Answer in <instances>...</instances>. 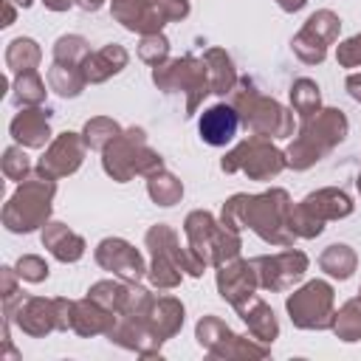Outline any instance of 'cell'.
Returning a JSON list of instances; mask_svg holds the SVG:
<instances>
[{
  "instance_id": "43",
  "label": "cell",
  "mask_w": 361,
  "mask_h": 361,
  "mask_svg": "<svg viewBox=\"0 0 361 361\" xmlns=\"http://www.w3.org/2000/svg\"><path fill=\"white\" fill-rule=\"evenodd\" d=\"M17 279H20V276H17V271H14L11 265H3V268H0V293H3V316H6V319H11V313L17 310V305L25 299Z\"/></svg>"
},
{
  "instance_id": "14",
  "label": "cell",
  "mask_w": 361,
  "mask_h": 361,
  "mask_svg": "<svg viewBox=\"0 0 361 361\" xmlns=\"http://www.w3.org/2000/svg\"><path fill=\"white\" fill-rule=\"evenodd\" d=\"M93 259H96L99 268L110 271L113 276H118V279H124V282H141V279L147 276V268H149V265L144 262L141 251H138L133 243L121 240V237H104V240L96 245Z\"/></svg>"
},
{
  "instance_id": "35",
  "label": "cell",
  "mask_w": 361,
  "mask_h": 361,
  "mask_svg": "<svg viewBox=\"0 0 361 361\" xmlns=\"http://www.w3.org/2000/svg\"><path fill=\"white\" fill-rule=\"evenodd\" d=\"M330 330H333L341 341H347V344L361 341V299H358V296H355V299H347L338 310H333Z\"/></svg>"
},
{
  "instance_id": "21",
  "label": "cell",
  "mask_w": 361,
  "mask_h": 361,
  "mask_svg": "<svg viewBox=\"0 0 361 361\" xmlns=\"http://www.w3.org/2000/svg\"><path fill=\"white\" fill-rule=\"evenodd\" d=\"M234 310H237V316L243 319V324L248 327V336H254L257 341H262V344H274V341L279 338V322H276V313H274V307H271L262 296L251 293L248 299L237 302Z\"/></svg>"
},
{
  "instance_id": "17",
  "label": "cell",
  "mask_w": 361,
  "mask_h": 361,
  "mask_svg": "<svg viewBox=\"0 0 361 361\" xmlns=\"http://www.w3.org/2000/svg\"><path fill=\"white\" fill-rule=\"evenodd\" d=\"M110 14L133 34H158L166 25L158 0H110Z\"/></svg>"
},
{
  "instance_id": "9",
  "label": "cell",
  "mask_w": 361,
  "mask_h": 361,
  "mask_svg": "<svg viewBox=\"0 0 361 361\" xmlns=\"http://www.w3.org/2000/svg\"><path fill=\"white\" fill-rule=\"evenodd\" d=\"M195 338L197 344L212 355V358H226V361H251V358H268L271 344L257 341L254 336H240L234 333L220 316H200L195 324Z\"/></svg>"
},
{
  "instance_id": "26",
  "label": "cell",
  "mask_w": 361,
  "mask_h": 361,
  "mask_svg": "<svg viewBox=\"0 0 361 361\" xmlns=\"http://www.w3.org/2000/svg\"><path fill=\"white\" fill-rule=\"evenodd\" d=\"M299 203H302L313 217H319V220H324V223H327V220H344V217H350L353 209H355L353 197H350L344 189H336V186L316 189V192L305 195Z\"/></svg>"
},
{
  "instance_id": "51",
  "label": "cell",
  "mask_w": 361,
  "mask_h": 361,
  "mask_svg": "<svg viewBox=\"0 0 361 361\" xmlns=\"http://www.w3.org/2000/svg\"><path fill=\"white\" fill-rule=\"evenodd\" d=\"M104 3H107V0H76V6H79L82 11H99Z\"/></svg>"
},
{
  "instance_id": "46",
  "label": "cell",
  "mask_w": 361,
  "mask_h": 361,
  "mask_svg": "<svg viewBox=\"0 0 361 361\" xmlns=\"http://www.w3.org/2000/svg\"><path fill=\"white\" fill-rule=\"evenodd\" d=\"M56 299V319H59V330H71V316H73V299L65 296H54Z\"/></svg>"
},
{
  "instance_id": "4",
  "label": "cell",
  "mask_w": 361,
  "mask_h": 361,
  "mask_svg": "<svg viewBox=\"0 0 361 361\" xmlns=\"http://www.w3.org/2000/svg\"><path fill=\"white\" fill-rule=\"evenodd\" d=\"M54 195H56V180L48 178V175H39L34 169L11 192V197L6 200V206L0 212L6 231H11V234H31V231L42 228L51 220Z\"/></svg>"
},
{
  "instance_id": "11",
  "label": "cell",
  "mask_w": 361,
  "mask_h": 361,
  "mask_svg": "<svg viewBox=\"0 0 361 361\" xmlns=\"http://www.w3.org/2000/svg\"><path fill=\"white\" fill-rule=\"evenodd\" d=\"M338 34H341V17L336 11H330V8H319L293 34L290 51L305 65H322L327 59L330 45L338 39Z\"/></svg>"
},
{
  "instance_id": "24",
  "label": "cell",
  "mask_w": 361,
  "mask_h": 361,
  "mask_svg": "<svg viewBox=\"0 0 361 361\" xmlns=\"http://www.w3.org/2000/svg\"><path fill=\"white\" fill-rule=\"evenodd\" d=\"M130 62V54L124 45L118 42H107L99 51H90L87 59L82 62V73L87 79V85H102L107 79H113L116 73H121Z\"/></svg>"
},
{
  "instance_id": "32",
  "label": "cell",
  "mask_w": 361,
  "mask_h": 361,
  "mask_svg": "<svg viewBox=\"0 0 361 361\" xmlns=\"http://www.w3.org/2000/svg\"><path fill=\"white\" fill-rule=\"evenodd\" d=\"M42 62V48L37 39L31 37H14L6 45V68L11 73H23V71H37Z\"/></svg>"
},
{
  "instance_id": "10",
  "label": "cell",
  "mask_w": 361,
  "mask_h": 361,
  "mask_svg": "<svg viewBox=\"0 0 361 361\" xmlns=\"http://www.w3.org/2000/svg\"><path fill=\"white\" fill-rule=\"evenodd\" d=\"M285 310L299 330H330L336 310V290L324 279H310L285 299Z\"/></svg>"
},
{
  "instance_id": "54",
  "label": "cell",
  "mask_w": 361,
  "mask_h": 361,
  "mask_svg": "<svg viewBox=\"0 0 361 361\" xmlns=\"http://www.w3.org/2000/svg\"><path fill=\"white\" fill-rule=\"evenodd\" d=\"M358 299H361V288H358Z\"/></svg>"
},
{
  "instance_id": "3",
  "label": "cell",
  "mask_w": 361,
  "mask_h": 361,
  "mask_svg": "<svg viewBox=\"0 0 361 361\" xmlns=\"http://www.w3.org/2000/svg\"><path fill=\"white\" fill-rule=\"evenodd\" d=\"M350 133V121L338 107H322L319 113L302 118L299 133L285 147V161L290 169L305 172L322 158H327Z\"/></svg>"
},
{
  "instance_id": "8",
  "label": "cell",
  "mask_w": 361,
  "mask_h": 361,
  "mask_svg": "<svg viewBox=\"0 0 361 361\" xmlns=\"http://www.w3.org/2000/svg\"><path fill=\"white\" fill-rule=\"evenodd\" d=\"M220 169L228 175L243 172L251 180H271L282 169H288V161H285V149H279L271 138L248 135L220 158Z\"/></svg>"
},
{
  "instance_id": "1",
  "label": "cell",
  "mask_w": 361,
  "mask_h": 361,
  "mask_svg": "<svg viewBox=\"0 0 361 361\" xmlns=\"http://www.w3.org/2000/svg\"><path fill=\"white\" fill-rule=\"evenodd\" d=\"M288 212H290V195L279 186H271L259 195L237 192L231 195L220 209V223L231 231L251 228L262 243L288 248L293 245V231L288 228Z\"/></svg>"
},
{
  "instance_id": "20",
  "label": "cell",
  "mask_w": 361,
  "mask_h": 361,
  "mask_svg": "<svg viewBox=\"0 0 361 361\" xmlns=\"http://www.w3.org/2000/svg\"><path fill=\"white\" fill-rule=\"evenodd\" d=\"M11 322L31 338H42L54 330H59V319H56V299H45V296H28L17 305V310L11 313Z\"/></svg>"
},
{
  "instance_id": "7",
  "label": "cell",
  "mask_w": 361,
  "mask_h": 361,
  "mask_svg": "<svg viewBox=\"0 0 361 361\" xmlns=\"http://www.w3.org/2000/svg\"><path fill=\"white\" fill-rule=\"evenodd\" d=\"M152 82L164 93H186V113H183L186 118H192L197 113V107L203 104V99L212 93L206 62H203V56L197 59L192 54L166 59L158 68H152Z\"/></svg>"
},
{
  "instance_id": "41",
  "label": "cell",
  "mask_w": 361,
  "mask_h": 361,
  "mask_svg": "<svg viewBox=\"0 0 361 361\" xmlns=\"http://www.w3.org/2000/svg\"><path fill=\"white\" fill-rule=\"evenodd\" d=\"M138 59L147 62L149 68H158L161 62L169 59V39L164 37V31L141 34V39H138Z\"/></svg>"
},
{
  "instance_id": "16",
  "label": "cell",
  "mask_w": 361,
  "mask_h": 361,
  "mask_svg": "<svg viewBox=\"0 0 361 361\" xmlns=\"http://www.w3.org/2000/svg\"><path fill=\"white\" fill-rule=\"evenodd\" d=\"M214 282H217V293L234 307L237 302L248 299L251 293H257L259 288V276L251 265V259H228L223 265H217V274H214Z\"/></svg>"
},
{
  "instance_id": "23",
  "label": "cell",
  "mask_w": 361,
  "mask_h": 361,
  "mask_svg": "<svg viewBox=\"0 0 361 361\" xmlns=\"http://www.w3.org/2000/svg\"><path fill=\"white\" fill-rule=\"evenodd\" d=\"M39 240H42V248H48V254H51L56 262H65V265L79 262V259L85 257V248H87L85 237L76 234L73 228H68V226L59 223V220H48V223L42 226Z\"/></svg>"
},
{
  "instance_id": "42",
  "label": "cell",
  "mask_w": 361,
  "mask_h": 361,
  "mask_svg": "<svg viewBox=\"0 0 361 361\" xmlns=\"http://www.w3.org/2000/svg\"><path fill=\"white\" fill-rule=\"evenodd\" d=\"M31 172H34V166H31V158L25 155V147L11 144V147L3 149V175H6L8 180L23 183Z\"/></svg>"
},
{
  "instance_id": "5",
  "label": "cell",
  "mask_w": 361,
  "mask_h": 361,
  "mask_svg": "<svg viewBox=\"0 0 361 361\" xmlns=\"http://www.w3.org/2000/svg\"><path fill=\"white\" fill-rule=\"evenodd\" d=\"M102 169L113 180L127 183L135 175L147 178V175L164 169V158L158 149L149 147L147 133L141 127H127L102 149Z\"/></svg>"
},
{
  "instance_id": "33",
  "label": "cell",
  "mask_w": 361,
  "mask_h": 361,
  "mask_svg": "<svg viewBox=\"0 0 361 361\" xmlns=\"http://www.w3.org/2000/svg\"><path fill=\"white\" fill-rule=\"evenodd\" d=\"M147 195L152 203L169 209L175 203H180L183 197V180L178 175H172L169 169H158L152 175H147Z\"/></svg>"
},
{
  "instance_id": "12",
  "label": "cell",
  "mask_w": 361,
  "mask_h": 361,
  "mask_svg": "<svg viewBox=\"0 0 361 361\" xmlns=\"http://www.w3.org/2000/svg\"><path fill=\"white\" fill-rule=\"evenodd\" d=\"M257 276H259V288L271 290V293H285L290 290L305 274H307V254L288 245L285 251L279 254H262V257H254L251 259Z\"/></svg>"
},
{
  "instance_id": "38",
  "label": "cell",
  "mask_w": 361,
  "mask_h": 361,
  "mask_svg": "<svg viewBox=\"0 0 361 361\" xmlns=\"http://www.w3.org/2000/svg\"><path fill=\"white\" fill-rule=\"evenodd\" d=\"M87 54H90V42L82 34H62L51 48L54 62H62V65H82Z\"/></svg>"
},
{
  "instance_id": "18",
  "label": "cell",
  "mask_w": 361,
  "mask_h": 361,
  "mask_svg": "<svg viewBox=\"0 0 361 361\" xmlns=\"http://www.w3.org/2000/svg\"><path fill=\"white\" fill-rule=\"evenodd\" d=\"M107 338L124 350H133L141 358H155L161 355V338L149 330V324L144 319H133V316H116V324L110 327Z\"/></svg>"
},
{
  "instance_id": "13",
  "label": "cell",
  "mask_w": 361,
  "mask_h": 361,
  "mask_svg": "<svg viewBox=\"0 0 361 361\" xmlns=\"http://www.w3.org/2000/svg\"><path fill=\"white\" fill-rule=\"evenodd\" d=\"M85 152H87V144H85L82 133L65 130V133H59V135L51 138V144L45 147V152L39 155V161H37L34 169L39 175H48V178L59 180V178L73 175L82 166Z\"/></svg>"
},
{
  "instance_id": "31",
  "label": "cell",
  "mask_w": 361,
  "mask_h": 361,
  "mask_svg": "<svg viewBox=\"0 0 361 361\" xmlns=\"http://www.w3.org/2000/svg\"><path fill=\"white\" fill-rule=\"evenodd\" d=\"M48 90H45V82L39 76V71H23V73H14V82H11V102L14 107H42Z\"/></svg>"
},
{
  "instance_id": "2",
  "label": "cell",
  "mask_w": 361,
  "mask_h": 361,
  "mask_svg": "<svg viewBox=\"0 0 361 361\" xmlns=\"http://www.w3.org/2000/svg\"><path fill=\"white\" fill-rule=\"evenodd\" d=\"M228 104L240 116V127H245L248 135L285 141L293 135V110L279 104L274 96L259 93L257 82L248 76H240L234 90L228 93Z\"/></svg>"
},
{
  "instance_id": "39",
  "label": "cell",
  "mask_w": 361,
  "mask_h": 361,
  "mask_svg": "<svg viewBox=\"0 0 361 361\" xmlns=\"http://www.w3.org/2000/svg\"><path fill=\"white\" fill-rule=\"evenodd\" d=\"M288 228L293 231L296 240H313L324 231V220L313 217L302 203H290V212H288Z\"/></svg>"
},
{
  "instance_id": "44",
  "label": "cell",
  "mask_w": 361,
  "mask_h": 361,
  "mask_svg": "<svg viewBox=\"0 0 361 361\" xmlns=\"http://www.w3.org/2000/svg\"><path fill=\"white\" fill-rule=\"evenodd\" d=\"M14 271H17V276H20L23 282H31V285L45 282L48 274H51L48 262H45L39 254H23V257L14 262Z\"/></svg>"
},
{
  "instance_id": "47",
  "label": "cell",
  "mask_w": 361,
  "mask_h": 361,
  "mask_svg": "<svg viewBox=\"0 0 361 361\" xmlns=\"http://www.w3.org/2000/svg\"><path fill=\"white\" fill-rule=\"evenodd\" d=\"M344 87H347L350 99H355V102L361 104V73H350L347 82H344Z\"/></svg>"
},
{
  "instance_id": "22",
  "label": "cell",
  "mask_w": 361,
  "mask_h": 361,
  "mask_svg": "<svg viewBox=\"0 0 361 361\" xmlns=\"http://www.w3.org/2000/svg\"><path fill=\"white\" fill-rule=\"evenodd\" d=\"M237 130H240V116L226 102H217L200 113L197 133H200V141L209 147H226L237 135Z\"/></svg>"
},
{
  "instance_id": "50",
  "label": "cell",
  "mask_w": 361,
  "mask_h": 361,
  "mask_svg": "<svg viewBox=\"0 0 361 361\" xmlns=\"http://www.w3.org/2000/svg\"><path fill=\"white\" fill-rule=\"evenodd\" d=\"M14 14H17V6H14L11 0H6V11H3V23H0V25H3V28L11 25V23H14Z\"/></svg>"
},
{
  "instance_id": "45",
  "label": "cell",
  "mask_w": 361,
  "mask_h": 361,
  "mask_svg": "<svg viewBox=\"0 0 361 361\" xmlns=\"http://www.w3.org/2000/svg\"><path fill=\"white\" fill-rule=\"evenodd\" d=\"M336 62L341 68H361V34H353L336 45Z\"/></svg>"
},
{
  "instance_id": "27",
  "label": "cell",
  "mask_w": 361,
  "mask_h": 361,
  "mask_svg": "<svg viewBox=\"0 0 361 361\" xmlns=\"http://www.w3.org/2000/svg\"><path fill=\"white\" fill-rule=\"evenodd\" d=\"M183 302L178 296H155L149 313H147V324L149 330L161 338V341H169L180 333L183 327Z\"/></svg>"
},
{
  "instance_id": "48",
  "label": "cell",
  "mask_w": 361,
  "mask_h": 361,
  "mask_svg": "<svg viewBox=\"0 0 361 361\" xmlns=\"http://www.w3.org/2000/svg\"><path fill=\"white\" fill-rule=\"evenodd\" d=\"M282 11H288V14H296V11H302L305 6H307V0H274Z\"/></svg>"
},
{
  "instance_id": "15",
  "label": "cell",
  "mask_w": 361,
  "mask_h": 361,
  "mask_svg": "<svg viewBox=\"0 0 361 361\" xmlns=\"http://www.w3.org/2000/svg\"><path fill=\"white\" fill-rule=\"evenodd\" d=\"M144 245L149 248L152 257H166V259H172L186 276H203V271L209 268V265L189 248V243L180 245L178 231H175L172 226H166V223L149 226L147 234H144Z\"/></svg>"
},
{
  "instance_id": "34",
  "label": "cell",
  "mask_w": 361,
  "mask_h": 361,
  "mask_svg": "<svg viewBox=\"0 0 361 361\" xmlns=\"http://www.w3.org/2000/svg\"><path fill=\"white\" fill-rule=\"evenodd\" d=\"M130 285L133 282H124V279H99L87 288V296L93 302H99L102 307H107L110 313H121L124 305H127V296H130Z\"/></svg>"
},
{
  "instance_id": "36",
  "label": "cell",
  "mask_w": 361,
  "mask_h": 361,
  "mask_svg": "<svg viewBox=\"0 0 361 361\" xmlns=\"http://www.w3.org/2000/svg\"><path fill=\"white\" fill-rule=\"evenodd\" d=\"M288 96H290V110L299 118H307V116H313V113L322 110V87L313 79H307V76H299L290 85Z\"/></svg>"
},
{
  "instance_id": "6",
  "label": "cell",
  "mask_w": 361,
  "mask_h": 361,
  "mask_svg": "<svg viewBox=\"0 0 361 361\" xmlns=\"http://www.w3.org/2000/svg\"><path fill=\"white\" fill-rule=\"evenodd\" d=\"M183 234H186V243L189 248L209 265V268H217L234 257H240V248H243V240H240V231H231L226 228L212 212L206 209H195L186 214L183 220Z\"/></svg>"
},
{
  "instance_id": "40",
  "label": "cell",
  "mask_w": 361,
  "mask_h": 361,
  "mask_svg": "<svg viewBox=\"0 0 361 361\" xmlns=\"http://www.w3.org/2000/svg\"><path fill=\"white\" fill-rule=\"evenodd\" d=\"M147 279H149V285L158 288V290H172V288L180 285L183 271H180L172 259H166V257H152V262H149V268H147Z\"/></svg>"
},
{
  "instance_id": "19",
  "label": "cell",
  "mask_w": 361,
  "mask_h": 361,
  "mask_svg": "<svg viewBox=\"0 0 361 361\" xmlns=\"http://www.w3.org/2000/svg\"><path fill=\"white\" fill-rule=\"evenodd\" d=\"M8 133L14 138V144L25 147V149H45L54 138L51 133V110L48 107H23L11 124Z\"/></svg>"
},
{
  "instance_id": "53",
  "label": "cell",
  "mask_w": 361,
  "mask_h": 361,
  "mask_svg": "<svg viewBox=\"0 0 361 361\" xmlns=\"http://www.w3.org/2000/svg\"><path fill=\"white\" fill-rule=\"evenodd\" d=\"M355 186H358V195H361V172H358V178H355Z\"/></svg>"
},
{
  "instance_id": "49",
  "label": "cell",
  "mask_w": 361,
  "mask_h": 361,
  "mask_svg": "<svg viewBox=\"0 0 361 361\" xmlns=\"http://www.w3.org/2000/svg\"><path fill=\"white\" fill-rule=\"evenodd\" d=\"M73 3H76V0H42V6H45L48 11H68Z\"/></svg>"
},
{
  "instance_id": "30",
  "label": "cell",
  "mask_w": 361,
  "mask_h": 361,
  "mask_svg": "<svg viewBox=\"0 0 361 361\" xmlns=\"http://www.w3.org/2000/svg\"><path fill=\"white\" fill-rule=\"evenodd\" d=\"M87 79L82 73V65H62V62H51L48 68V87L62 96V99H76L82 96Z\"/></svg>"
},
{
  "instance_id": "52",
  "label": "cell",
  "mask_w": 361,
  "mask_h": 361,
  "mask_svg": "<svg viewBox=\"0 0 361 361\" xmlns=\"http://www.w3.org/2000/svg\"><path fill=\"white\" fill-rule=\"evenodd\" d=\"M11 3H14V6H17V8H28V6H31V3H34V0H11Z\"/></svg>"
},
{
  "instance_id": "25",
  "label": "cell",
  "mask_w": 361,
  "mask_h": 361,
  "mask_svg": "<svg viewBox=\"0 0 361 361\" xmlns=\"http://www.w3.org/2000/svg\"><path fill=\"white\" fill-rule=\"evenodd\" d=\"M116 316L118 313H110L107 307H102L99 302H93L90 296L85 299H76L73 302V316H71V330L82 338H90V336H107L110 327L116 324Z\"/></svg>"
},
{
  "instance_id": "28",
  "label": "cell",
  "mask_w": 361,
  "mask_h": 361,
  "mask_svg": "<svg viewBox=\"0 0 361 361\" xmlns=\"http://www.w3.org/2000/svg\"><path fill=\"white\" fill-rule=\"evenodd\" d=\"M203 62H206V71H209V85H212V93L214 96H228L237 85V68H234V59L226 54V48H206L203 51Z\"/></svg>"
},
{
  "instance_id": "37",
  "label": "cell",
  "mask_w": 361,
  "mask_h": 361,
  "mask_svg": "<svg viewBox=\"0 0 361 361\" xmlns=\"http://www.w3.org/2000/svg\"><path fill=\"white\" fill-rule=\"evenodd\" d=\"M124 127L116 121V118H110V116H93V118H87L85 121V127H82V138H85V144H87V149H104L118 133H121Z\"/></svg>"
},
{
  "instance_id": "29",
  "label": "cell",
  "mask_w": 361,
  "mask_h": 361,
  "mask_svg": "<svg viewBox=\"0 0 361 361\" xmlns=\"http://www.w3.org/2000/svg\"><path fill=\"white\" fill-rule=\"evenodd\" d=\"M319 268H322L327 276L344 282V279H350V276L355 274V268H358V254H355V248L347 245V243H333V245H327V248L319 254Z\"/></svg>"
}]
</instances>
